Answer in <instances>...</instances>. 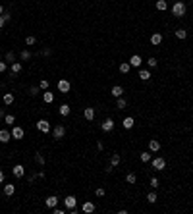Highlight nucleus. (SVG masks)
Segmentation results:
<instances>
[{"label":"nucleus","instance_id":"nucleus-44","mask_svg":"<svg viewBox=\"0 0 193 214\" xmlns=\"http://www.w3.org/2000/svg\"><path fill=\"white\" fill-rule=\"evenodd\" d=\"M39 89H41V87H31L29 93H31V94H37V93H39Z\"/></svg>","mask_w":193,"mask_h":214},{"label":"nucleus","instance_id":"nucleus-45","mask_svg":"<svg viewBox=\"0 0 193 214\" xmlns=\"http://www.w3.org/2000/svg\"><path fill=\"white\" fill-rule=\"evenodd\" d=\"M102 149H104V145H102L101 141H97V151H102Z\"/></svg>","mask_w":193,"mask_h":214},{"label":"nucleus","instance_id":"nucleus-10","mask_svg":"<svg viewBox=\"0 0 193 214\" xmlns=\"http://www.w3.org/2000/svg\"><path fill=\"white\" fill-rule=\"evenodd\" d=\"M64 203H66V208H75V204H77V199L73 195H68L64 199Z\"/></svg>","mask_w":193,"mask_h":214},{"label":"nucleus","instance_id":"nucleus-36","mask_svg":"<svg viewBox=\"0 0 193 214\" xmlns=\"http://www.w3.org/2000/svg\"><path fill=\"white\" fill-rule=\"evenodd\" d=\"M35 160H37V164H39V166H43V164H44V158H43V154H39V153L35 154Z\"/></svg>","mask_w":193,"mask_h":214},{"label":"nucleus","instance_id":"nucleus-3","mask_svg":"<svg viewBox=\"0 0 193 214\" xmlns=\"http://www.w3.org/2000/svg\"><path fill=\"white\" fill-rule=\"evenodd\" d=\"M64 135H66V127L64 125H56L54 129H52V137L54 139H64Z\"/></svg>","mask_w":193,"mask_h":214},{"label":"nucleus","instance_id":"nucleus-19","mask_svg":"<svg viewBox=\"0 0 193 214\" xmlns=\"http://www.w3.org/2000/svg\"><path fill=\"white\" fill-rule=\"evenodd\" d=\"M122 93H124V89H122L120 85H114V87H112V97H114V98H120Z\"/></svg>","mask_w":193,"mask_h":214},{"label":"nucleus","instance_id":"nucleus-37","mask_svg":"<svg viewBox=\"0 0 193 214\" xmlns=\"http://www.w3.org/2000/svg\"><path fill=\"white\" fill-rule=\"evenodd\" d=\"M35 37H33V35H29V37H27V39H25V44H27V46H31V44H35Z\"/></svg>","mask_w":193,"mask_h":214},{"label":"nucleus","instance_id":"nucleus-12","mask_svg":"<svg viewBox=\"0 0 193 214\" xmlns=\"http://www.w3.org/2000/svg\"><path fill=\"white\" fill-rule=\"evenodd\" d=\"M12 139V131L8 129H0V143H8Z\"/></svg>","mask_w":193,"mask_h":214},{"label":"nucleus","instance_id":"nucleus-16","mask_svg":"<svg viewBox=\"0 0 193 214\" xmlns=\"http://www.w3.org/2000/svg\"><path fill=\"white\" fill-rule=\"evenodd\" d=\"M43 100L47 102V104H52V102H54V94H52V93L47 89V91L43 93Z\"/></svg>","mask_w":193,"mask_h":214},{"label":"nucleus","instance_id":"nucleus-15","mask_svg":"<svg viewBox=\"0 0 193 214\" xmlns=\"http://www.w3.org/2000/svg\"><path fill=\"white\" fill-rule=\"evenodd\" d=\"M14 193H16V187H14V185H12V183H4V195H6V197H12Z\"/></svg>","mask_w":193,"mask_h":214},{"label":"nucleus","instance_id":"nucleus-23","mask_svg":"<svg viewBox=\"0 0 193 214\" xmlns=\"http://www.w3.org/2000/svg\"><path fill=\"white\" fill-rule=\"evenodd\" d=\"M2 100H4V104H8V106H10L12 102H14V94H12V93H4Z\"/></svg>","mask_w":193,"mask_h":214},{"label":"nucleus","instance_id":"nucleus-33","mask_svg":"<svg viewBox=\"0 0 193 214\" xmlns=\"http://www.w3.org/2000/svg\"><path fill=\"white\" fill-rule=\"evenodd\" d=\"M176 37H178V39H186V37H187V31H186V29H176Z\"/></svg>","mask_w":193,"mask_h":214},{"label":"nucleus","instance_id":"nucleus-40","mask_svg":"<svg viewBox=\"0 0 193 214\" xmlns=\"http://www.w3.org/2000/svg\"><path fill=\"white\" fill-rule=\"evenodd\" d=\"M151 187H155V189L158 187V179L157 178H151Z\"/></svg>","mask_w":193,"mask_h":214},{"label":"nucleus","instance_id":"nucleus-28","mask_svg":"<svg viewBox=\"0 0 193 214\" xmlns=\"http://www.w3.org/2000/svg\"><path fill=\"white\" fill-rule=\"evenodd\" d=\"M21 72V62H14L12 64V73H19Z\"/></svg>","mask_w":193,"mask_h":214},{"label":"nucleus","instance_id":"nucleus-47","mask_svg":"<svg viewBox=\"0 0 193 214\" xmlns=\"http://www.w3.org/2000/svg\"><path fill=\"white\" fill-rule=\"evenodd\" d=\"M4 23H6V19H4L2 15H0V29H2V27H4Z\"/></svg>","mask_w":193,"mask_h":214},{"label":"nucleus","instance_id":"nucleus-41","mask_svg":"<svg viewBox=\"0 0 193 214\" xmlns=\"http://www.w3.org/2000/svg\"><path fill=\"white\" fill-rule=\"evenodd\" d=\"M97 197H104V189H102V187H97Z\"/></svg>","mask_w":193,"mask_h":214},{"label":"nucleus","instance_id":"nucleus-6","mask_svg":"<svg viewBox=\"0 0 193 214\" xmlns=\"http://www.w3.org/2000/svg\"><path fill=\"white\" fill-rule=\"evenodd\" d=\"M12 174H14L16 178H23V176H25V168H23L21 164H16V166L12 168Z\"/></svg>","mask_w":193,"mask_h":214},{"label":"nucleus","instance_id":"nucleus-49","mask_svg":"<svg viewBox=\"0 0 193 214\" xmlns=\"http://www.w3.org/2000/svg\"><path fill=\"white\" fill-rule=\"evenodd\" d=\"M2 14H4V8H2V6H0V15H2Z\"/></svg>","mask_w":193,"mask_h":214},{"label":"nucleus","instance_id":"nucleus-17","mask_svg":"<svg viewBox=\"0 0 193 214\" xmlns=\"http://www.w3.org/2000/svg\"><path fill=\"white\" fill-rule=\"evenodd\" d=\"M151 43H153L155 46H158V44L162 43V35L160 33H153V35H151Z\"/></svg>","mask_w":193,"mask_h":214},{"label":"nucleus","instance_id":"nucleus-24","mask_svg":"<svg viewBox=\"0 0 193 214\" xmlns=\"http://www.w3.org/2000/svg\"><path fill=\"white\" fill-rule=\"evenodd\" d=\"M83 116H85V120H93L95 118V108H85Z\"/></svg>","mask_w":193,"mask_h":214},{"label":"nucleus","instance_id":"nucleus-39","mask_svg":"<svg viewBox=\"0 0 193 214\" xmlns=\"http://www.w3.org/2000/svg\"><path fill=\"white\" fill-rule=\"evenodd\" d=\"M39 87L43 89V91H47V89H48V81H47V79H43V81L39 83Z\"/></svg>","mask_w":193,"mask_h":214},{"label":"nucleus","instance_id":"nucleus-7","mask_svg":"<svg viewBox=\"0 0 193 214\" xmlns=\"http://www.w3.org/2000/svg\"><path fill=\"white\" fill-rule=\"evenodd\" d=\"M101 127H102V131H106V133H110V131L114 129V120H110V118H106V120L101 123Z\"/></svg>","mask_w":193,"mask_h":214},{"label":"nucleus","instance_id":"nucleus-34","mask_svg":"<svg viewBox=\"0 0 193 214\" xmlns=\"http://www.w3.org/2000/svg\"><path fill=\"white\" fill-rule=\"evenodd\" d=\"M4 122H6V123H8V125H12V123H14V122H16V118H14V116H12V114H8V116H4Z\"/></svg>","mask_w":193,"mask_h":214},{"label":"nucleus","instance_id":"nucleus-43","mask_svg":"<svg viewBox=\"0 0 193 214\" xmlns=\"http://www.w3.org/2000/svg\"><path fill=\"white\" fill-rule=\"evenodd\" d=\"M52 212H54V214H64L66 210H62V208H56V207H54V208H52Z\"/></svg>","mask_w":193,"mask_h":214},{"label":"nucleus","instance_id":"nucleus-2","mask_svg":"<svg viewBox=\"0 0 193 214\" xmlns=\"http://www.w3.org/2000/svg\"><path fill=\"white\" fill-rule=\"evenodd\" d=\"M151 164H153L155 170H164V168H166V160L160 158V156H157V158H151Z\"/></svg>","mask_w":193,"mask_h":214},{"label":"nucleus","instance_id":"nucleus-48","mask_svg":"<svg viewBox=\"0 0 193 214\" xmlns=\"http://www.w3.org/2000/svg\"><path fill=\"white\" fill-rule=\"evenodd\" d=\"M2 183H4V172L0 170V185H2Z\"/></svg>","mask_w":193,"mask_h":214},{"label":"nucleus","instance_id":"nucleus-4","mask_svg":"<svg viewBox=\"0 0 193 214\" xmlns=\"http://www.w3.org/2000/svg\"><path fill=\"white\" fill-rule=\"evenodd\" d=\"M23 135H25L23 127H19V125H14V127H12V137H14V139H23Z\"/></svg>","mask_w":193,"mask_h":214},{"label":"nucleus","instance_id":"nucleus-8","mask_svg":"<svg viewBox=\"0 0 193 214\" xmlns=\"http://www.w3.org/2000/svg\"><path fill=\"white\" fill-rule=\"evenodd\" d=\"M70 89H72V85H70L68 79H60V81H58V91H60V93H68Z\"/></svg>","mask_w":193,"mask_h":214},{"label":"nucleus","instance_id":"nucleus-32","mask_svg":"<svg viewBox=\"0 0 193 214\" xmlns=\"http://www.w3.org/2000/svg\"><path fill=\"white\" fill-rule=\"evenodd\" d=\"M147 64H149V68H157V66H158V60L155 58V56H151V58L147 60Z\"/></svg>","mask_w":193,"mask_h":214},{"label":"nucleus","instance_id":"nucleus-35","mask_svg":"<svg viewBox=\"0 0 193 214\" xmlns=\"http://www.w3.org/2000/svg\"><path fill=\"white\" fill-rule=\"evenodd\" d=\"M19 58H21V60H29L31 58V52L29 50H23L21 54H19Z\"/></svg>","mask_w":193,"mask_h":214},{"label":"nucleus","instance_id":"nucleus-38","mask_svg":"<svg viewBox=\"0 0 193 214\" xmlns=\"http://www.w3.org/2000/svg\"><path fill=\"white\" fill-rule=\"evenodd\" d=\"M14 60H16V54L14 52H8L6 54V62H12V64H14Z\"/></svg>","mask_w":193,"mask_h":214},{"label":"nucleus","instance_id":"nucleus-18","mask_svg":"<svg viewBox=\"0 0 193 214\" xmlns=\"http://www.w3.org/2000/svg\"><path fill=\"white\" fill-rule=\"evenodd\" d=\"M81 210H83V212H87V214H91V212H95V204H93V203H89V201H87V203H83Z\"/></svg>","mask_w":193,"mask_h":214},{"label":"nucleus","instance_id":"nucleus-42","mask_svg":"<svg viewBox=\"0 0 193 214\" xmlns=\"http://www.w3.org/2000/svg\"><path fill=\"white\" fill-rule=\"evenodd\" d=\"M6 72V62H0V73Z\"/></svg>","mask_w":193,"mask_h":214},{"label":"nucleus","instance_id":"nucleus-13","mask_svg":"<svg viewBox=\"0 0 193 214\" xmlns=\"http://www.w3.org/2000/svg\"><path fill=\"white\" fill-rule=\"evenodd\" d=\"M44 204H47L48 208H54L56 204H58V197H56V195H50L47 201H44Z\"/></svg>","mask_w":193,"mask_h":214},{"label":"nucleus","instance_id":"nucleus-1","mask_svg":"<svg viewBox=\"0 0 193 214\" xmlns=\"http://www.w3.org/2000/svg\"><path fill=\"white\" fill-rule=\"evenodd\" d=\"M186 10H187L186 2H176L174 6H172V15H176V18H183V15H186Z\"/></svg>","mask_w":193,"mask_h":214},{"label":"nucleus","instance_id":"nucleus-9","mask_svg":"<svg viewBox=\"0 0 193 214\" xmlns=\"http://www.w3.org/2000/svg\"><path fill=\"white\" fill-rule=\"evenodd\" d=\"M141 64H143V60H141V56H139V54H133L129 58V66H131V68H141Z\"/></svg>","mask_w":193,"mask_h":214},{"label":"nucleus","instance_id":"nucleus-30","mask_svg":"<svg viewBox=\"0 0 193 214\" xmlns=\"http://www.w3.org/2000/svg\"><path fill=\"white\" fill-rule=\"evenodd\" d=\"M139 158H141V162H151L153 156H151V153H141V154H139Z\"/></svg>","mask_w":193,"mask_h":214},{"label":"nucleus","instance_id":"nucleus-22","mask_svg":"<svg viewBox=\"0 0 193 214\" xmlns=\"http://www.w3.org/2000/svg\"><path fill=\"white\" fill-rule=\"evenodd\" d=\"M139 77H141L143 81H149L151 79V72L149 69H139Z\"/></svg>","mask_w":193,"mask_h":214},{"label":"nucleus","instance_id":"nucleus-11","mask_svg":"<svg viewBox=\"0 0 193 214\" xmlns=\"http://www.w3.org/2000/svg\"><path fill=\"white\" fill-rule=\"evenodd\" d=\"M149 151H151V153H158V151H160V141L151 139V141H149Z\"/></svg>","mask_w":193,"mask_h":214},{"label":"nucleus","instance_id":"nucleus-27","mask_svg":"<svg viewBox=\"0 0 193 214\" xmlns=\"http://www.w3.org/2000/svg\"><path fill=\"white\" fill-rule=\"evenodd\" d=\"M126 182H128L129 185H133L135 182H137V176H135V174H131V172H129V174L126 176Z\"/></svg>","mask_w":193,"mask_h":214},{"label":"nucleus","instance_id":"nucleus-21","mask_svg":"<svg viewBox=\"0 0 193 214\" xmlns=\"http://www.w3.org/2000/svg\"><path fill=\"white\" fill-rule=\"evenodd\" d=\"M157 10H158V12L168 10V2H166V0H157Z\"/></svg>","mask_w":193,"mask_h":214},{"label":"nucleus","instance_id":"nucleus-46","mask_svg":"<svg viewBox=\"0 0 193 214\" xmlns=\"http://www.w3.org/2000/svg\"><path fill=\"white\" fill-rule=\"evenodd\" d=\"M50 52H52L50 48H43V54H44V56H48V54H50Z\"/></svg>","mask_w":193,"mask_h":214},{"label":"nucleus","instance_id":"nucleus-20","mask_svg":"<svg viewBox=\"0 0 193 214\" xmlns=\"http://www.w3.org/2000/svg\"><path fill=\"white\" fill-rule=\"evenodd\" d=\"M118 164H120V154H116V153H114L112 156H110V168H116Z\"/></svg>","mask_w":193,"mask_h":214},{"label":"nucleus","instance_id":"nucleus-14","mask_svg":"<svg viewBox=\"0 0 193 214\" xmlns=\"http://www.w3.org/2000/svg\"><path fill=\"white\" fill-rule=\"evenodd\" d=\"M122 125H124V129H131V127L135 125V120L131 116H128V118H124V122H122Z\"/></svg>","mask_w":193,"mask_h":214},{"label":"nucleus","instance_id":"nucleus-25","mask_svg":"<svg viewBox=\"0 0 193 214\" xmlns=\"http://www.w3.org/2000/svg\"><path fill=\"white\" fill-rule=\"evenodd\" d=\"M129 69H131L129 62H122V64H120V72L122 73H129Z\"/></svg>","mask_w":193,"mask_h":214},{"label":"nucleus","instance_id":"nucleus-31","mask_svg":"<svg viewBox=\"0 0 193 214\" xmlns=\"http://www.w3.org/2000/svg\"><path fill=\"white\" fill-rule=\"evenodd\" d=\"M157 199H158V197H157V193H155V191H151L149 195H147V201H149L151 204H153V203H157Z\"/></svg>","mask_w":193,"mask_h":214},{"label":"nucleus","instance_id":"nucleus-29","mask_svg":"<svg viewBox=\"0 0 193 214\" xmlns=\"http://www.w3.org/2000/svg\"><path fill=\"white\" fill-rule=\"evenodd\" d=\"M126 104H128V102H126V98H118V100H116V108L118 110H122V108H126Z\"/></svg>","mask_w":193,"mask_h":214},{"label":"nucleus","instance_id":"nucleus-26","mask_svg":"<svg viewBox=\"0 0 193 214\" xmlns=\"http://www.w3.org/2000/svg\"><path fill=\"white\" fill-rule=\"evenodd\" d=\"M70 112H72V108H70L68 104H62V106H60V114H62V116H70Z\"/></svg>","mask_w":193,"mask_h":214},{"label":"nucleus","instance_id":"nucleus-5","mask_svg":"<svg viewBox=\"0 0 193 214\" xmlns=\"http://www.w3.org/2000/svg\"><path fill=\"white\" fill-rule=\"evenodd\" d=\"M37 127H39V131H43V133H48V131H50V122L39 120V122H37Z\"/></svg>","mask_w":193,"mask_h":214}]
</instances>
